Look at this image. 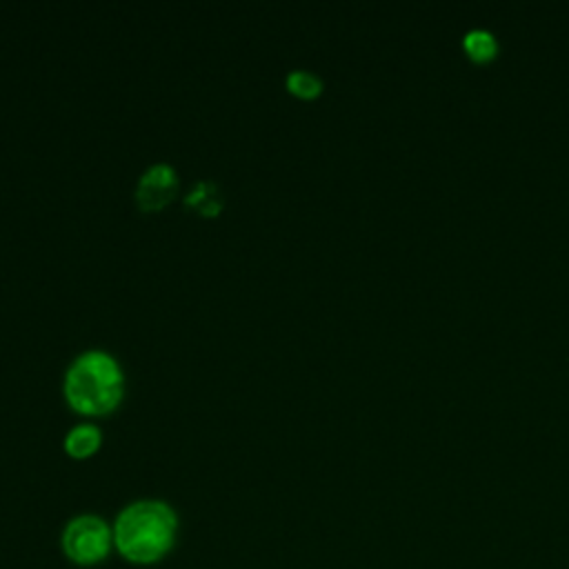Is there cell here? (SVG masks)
I'll return each mask as SVG.
<instances>
[{
  "mask_svg": "<svg viewBox=\"0 0 569 569\" xmlns=\"http://www.w3.org/2000/svg\"><path fill=\"white\" fill-rule=\"evenodd\" d=\"M462 47L473 62H489L498 53V42L487 29H471L462 38Z\"/></svg>",
  "mask_w": 569,
  "mask_h": 569,
  "instance_id": "6",
  "label": "cell"
},
{
  "mask_svg": "<svg viewBox=\"0 0 569 569\" xmlns=\"http://www.w3.org/2000/svg\"><path fill=\"white\" fill-rule=\"evenodd\" d=\"M102 442V433L96 425H89V422H82V425H76L67 431L64 436V451L73 458H87L91 453L98 451Z\"/></svg>",
  "mask_w": 569,
  "mask_h": 569,
  "instance_id": "5",
  "label": "cell"
},
{
  "mask_svg": "<svg viewBox=\"0 0 569 569\" xmlns=\"http://www.w3.org/2000/svg\"><path fill=\"white\" fill-rule=\"evenodd\" d=\"M284 84L291 93L300 96V98H316L322 91V80L305 69H293L287 73Z\"/></svg>",
  "mask_w": 569,
  "mask_h": 569,
  "instance_id": "8",
  "label": "cell"
},
{
  "mask_svg": "<svg viewBox=\"0 0 569 569\" xmlns=\"http://www.w3.org/2000/svg\"><path fill=\"white\" fill-rule=\"evenodd\" d=\"M187 204L196 207L202 216H216L222 209V198L211 180H200L187 196Z\"/></svg>",
  "mask_w": 569,
  "mask_h": 569,
  "instance_id": "7",
  "label": "cell"
},
{
  "mask_svg": "<svg viewBox=\"0 0 569 569\" xmlns=\"http://www.w3.org/2000/svg\"><path fill=\"white\" fill-rule=\"evenodd\" d=\"M124 393V373L120 362L104 349L78 353L64 373V396L76 411L109 413Z\"/></svg>",
  "mask_w": 569,
  "mask_h": 569,
  "instance_id": "2",
  "label": "cell"
},
{
  "mask_svg": "<svg viewBox=\"0 0 569 569\" xmlns=\"http://www.w3.org/2000/svg\"><path fill=\"white\" fill-rule=\"evenodd\" d=\"M60 545L73 565L91 567L109 556L113 547V527L100 516L82 513L64 525Z\"/></svg>",
  "mask_w": 569,
  "mask_h": 569,
  "instance_id": "3",
  "label": "cell"
},
{
  "mask_svg": "<svg viewBox=\"0 0 569 569\" xmlns=\"http://www.w3.org/2000/svg\"><path fill=\"white\" fill-rule=\"evenodd\" d=\"M178 191V173L169 162H156L144 169L136 184V202L144 211L162 209Z\"/></svg>",
  "mask_w": 569,
  "mask_h": 569,
  "instance_id": "4",
  "label": "cell"
},
{
  "mask_svg": "<svg viewBox=\"0 0 569 569\" xmlns=\"http://www.w3.org/2000/svg\"><path fill=\"white\" fill-rule=\"evenodd\" d=\"M178 533V516L162 500H136L127 505L113 522V547L133 565L162 560Z\"/></svg>",
  "mask_w": 569,
  "mask_h": 569,
  "instance_id": "1",
  "label": "cell"
}]
</instances>
